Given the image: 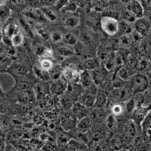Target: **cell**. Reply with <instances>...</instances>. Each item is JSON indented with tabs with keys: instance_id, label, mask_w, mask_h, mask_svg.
<instances>
[{
	"instance_id": "cell-1",
	"label": "cell",
	"mask_w": 151,
	"mask_h": 151,
	"mask_svg": "<svg viewBox=\"0 0 151 151\" xmlns=\"http://www.w3.org/2000/svg\"><path fill=\"white\" fill-rule=\"evenodd\" d=\"M127 88L132 93H141L144 92L148 87L147 77L142 74H134L128 81Z\"/></svg>"
},
{
	"instance_id": "cell-2",
	"label": "cell",
	"mask_w": 151,
	"mask_h": 151,
	"mask_svg": "<svg viewBox=\"0 0 151 151\" xmlns=\"http://www.w3.org/2000/svg\"><path fill=\"white\" fill-rule=\"evenodd\" d=\"M100 23L102 30L108 35H114L118 33L119 22L116 18L105 16L102 18Z\"/></svg>"
},
{
	"instance_id": "cell-3",
	"label": "cell",
	"mask_w": 151,
	"mask_h": 151,
	"mask_svg": "<svg viewBox=\"0 0 151 151\" xmlns=\"http://www.w3.org/2000/svg\"><path fill=\"white\" fill-rule=\"evenodd\" d=\"M90 73L94 84L96 86H100L103 85L107 79L109 71L105 66L100 65L98 68L90 71Z\"/></svg>"
},
{
	"instance_id": "cell-4",
	"label": "cell",
	"mask_w": 151,
	"mask_h": 151,
	"mask_svg": "<svg viewBox=\"0 0 151 151\" xmlns=\"http://www.w3.org/2000/svg\"><path fill=\"white\" fill-rule=\"evenodd\" d=\"M149 113L150 109L148 107L142 105L136 106L132 111V121L136 124L140 125Z\"/></svg>"
},
{
	"instance_id": "cell-5",
	"label": "cell",
	"mask_w": 151,
	"mask_h": 151,
	"mask_svg": "<svg viewBox=\"0 0 151 151\" xmlns=\"http://www.w3.org/2000/svg\"><path fill=\"white\" fill-rule=\"evenodd\" d=\"M68 88V82L63 77L58 80L53 81L49 87V90L54 95H60L66 91Z\"/></svg>"
},
{
	"instance_id": "cell-6",
	"label": "cell",
	"mask_w": 151,
	"mask_h": 151,
	"mask_svg": "<svg viewBox=\"0 0 151 151\" xmlns=\"http://www.w3.org/2000/svg\"><path fill=\"white\" fill-rule=\"evenodd\" d=\"M135 29L142 35H148L151 27V22L147 18L141 17L136 19L134 22Z\"/></svg>"
},
{
	"instance_id": "cell-7",
	"label": "cell",
	"mask_w": 151,
	"mask_h": 151,
	"mask_svg": "<svg viewBox=\"0 0 151 151\" xmlns=\"http://www.w3.org/2000/svg\"><path fill=\"white\" fill-rule=\"evenodd\" d=\"M62 77L70 83H77L80 82V73L74 68L66 67L64 69Z\"/></svg>"
},
{
	"instance_id": "cell-8",
	"label": "cell",
	"mask_w": 151,
	"mask_h": 151,
	"mask_svg": "<svg viewBox=\"0 0 151 151\" xmlns=\"http://www.w3.org/2000/svg\"><path fill=\"white\" fill-rule=\"evenodd\" d=\"M127 8L136 19L141 18L144 15V9L138 0H131L128 3Z\"/></svg>"
},
{
	"instance_id": "cell-9",
	"label": "cell",
	"mask_w": 151,
	"mask_h": 151,
	"mask_svg": "<svg viewBox=\"0 0 151 151\" xmlns=\"http://www.w3.org/2000/svg\"><path fill=\"white\" fill-rule=\"evenodd\" d=\"M72 113L76 119H81L84 117L88 116V108L85 106L82 105L81 103L78 102L75 103L72 106Z\"/></svg>"
},
{
	"instance_id": "cell-10",
	"label": "cell",
	"mask_w": 151,
	"mask_h": 151,
	"mask_svg": "<svg viewBox=\"0 0 151 151\" xmlns=\"http://www.w3.org/2000/svg\"><path fill=\"white\" fill-rule=\"evenodd\" d=\"M95 96L96 95H93L88 92H85L80 96L78 102L81 103L82 105L85 106L88 109L91 108L94 106V105Z\"/></svg>"
},
{
	"instance_id": "cell-11",
	"label": "cell",
	"mask_w": 151,
	"mask_h": 151,
	"mask_svg": "<svg viewBox=\"0 0 151 151\" xmlns=\"http://www.w3.org/2000/svg\"><path fill=\"white\" fill-rule=\"evenodd\" d=\"M131 92L127 87H121L114 88L113 91V96L114 99L121 101H127L129 98V95Z\"/></svg>"
},
{
	"instance_id": "cell-12",
	"label": "cell",
	"mask_w": 151,
	"mask_h": 151,
	"mask_svg": "<svg viewBox=\"0 0 151 151\" xmlns=\"http://www.w3.org/2000/svg\"><path fill=\"white\" fill-rule=\"evenodd\" d=\"M134 31V27L132 23L122 20L119 22L118 33L121 36L129 35Z\"/></svg>"
},
{
	"instance_id": "cell-13",
	"label": "cell",
	"mask_w": 151,
	"mask_h": 151,
	"mask_svg": "<svg viewBox=\"0 0 151 151\" xmlns=\"http://www.w3.org/2000/svg\"><path fill=\"white\" fill-rule=\"evenodd\" d=\"M80 82L82 87L85 88H87L94 84L90 71L87 70H83L80 73Z\"/></svg>"
},
{
	"instance_id": "cell-14",
	"label": "cell",
	"mask_w": 151,
	"mask_h": 151,
	"mask_svg": "<svg viewBox=\"0 0 151 151\" xmlns=\"http://www.w3.org/2000/svg\"><path fill=\"white\" fill-rule=\"evenodd\" d=\"M108 103V96L103 91H98L95 96V102L94 106L95 108H104Z\"/></svg>"
},
{
	"instance_id": "cell-15",
	"label": "cell",
	"mask_w": 151,
	"mask_h": 151,
	"mask_svg": "<svg viewBox=\"0 0 151 151\" xmlns=\"http://www.w3.org/2000/svg\"><path fill=\"white\" fill-rule=\"evenodd\" d=\"M92 119L88 116L79 120L78 123L76 124V127L80 132H86L92 128Z\"/></svg>"
},
{
	"instance_id": "cell-16",
	"label": "cell",
	"mask_w": 151,
	"mask_h": 151,
	"mask_svg": "<svg viewBox=\"0 0 151 151\" xmlns=\"http://www.w3.org/2000/svg\"><path fill=\"white\" fill-rule=\"evenodd\" d=\"M116 73L122 79L125 81H128L134 75L133 69L128 68V67H127L126 66L120 67L118 70H117Z\"/></svg>"
},
{
	"instance_id": "cell-17",
	"label": "cell",
	"mask_w": 151,
	"mask_h": 151,
	"mask_svg": "<svg viewBox=\"0 0 151 151\" xmlns=\"http://www.w3.org/2000/svg\"><path fill=\"white\" fill-rule=\"evenodd\" d=\"M101 65L100 61L98 59L91 58L86 59L82 63L83 70H87V71H92V70L98 68Z\"/></svg>"
},
{
	"instance_id": "cell-18",
	"label": "cell",
	"mask_w": 151,
	"mask_h": 151,
	"mask_svg": "<svg viewBox=\"0 0 151 151\" xmlns=\"http://www.w3.org/2000/svg\"><path fill=\"white\" fill-rule=\"evenodd\" d=\"M104 66L109 71L113 69L116 65V59L115 53H110L106 54L104 57Z\"/></svg>"
},
{
	"instance_id": "cell-19",
	"label": "cell",
	"mask_w": 151,
	"mask_h": 151,
	"mask_svg": "<svg viewBox=\"0 0 151 151\" xmlns=\"http://www.w3.org/2000/svg\"><path fill=\"white\" fill-rule=\"evenodd\" d=\"M62 127L66 131H69L70 130L73 129L76 126L77 123H76V117L73 115L68 116L62 120L61 121Z\"/></svg>"
},
{
	"instance_id": "cell-20",
	"label": "cell",
	"mask_w": 151,
	"mask_h": 151,
	"mask_svg": "<svg viewBox=\"0 0 151 151\" xmlns=\"http://www.w3.org/2000/svg\"><path fill=\"white\" fill-rule=\"evenodd\" d=\"M140 51L144 55H150L151 53V39L142 38L139 43Z\"/></svg>"
},
{
	"instance_id": "cell-21",
	"label": "cell",
	"mask_w": 151,
	"mask_h": 151,
	"mask_svg": "<svg viewBox=\"0 0 151 151\" xmlns=\"http://www.w3.org/2000/svg\"><path fill=\"white\" fill-rule=\"evenodd\" d=\"M63 70L64 69H62V67L60 65H54L52 67L49 71H48V74L49 77L51 78L53 81L55 80H58L60 78H61L62 77V73H63Z\"/></svg>"
},
{
	"instance_id": "cell-22",
	"label": "cell",
	"mask_w": 151,
	"mask_h": 151,
	"mask_svg": "<svg viewBox=\"0 0 151 151\" xmlns=\"http://www.w3.org/2000/svg\"><path fill=\"white\" fill-rule=\"evenodd\" d=\"M140 125L142 126V129L146 132L148 137L151 138V113L148 114L147 117L144 119Z\"/></svg>"
},
{
	"instance_id": "cell-23",
	"label": "cell",
	"mask_w": 151,
	"mask_h": 151,
	"mask_svg": "<svg viewBox=\"0 0 151 151\" xmlns=\"http://www.w3.org/2000/svg\"><path fill=\"white\" fill-rule=\"evenodd\" d=\"M93 118L97 122H100L106 119V113L104 108H96L93 113Z\"/></svg>"
},
{
	"instance_id": "cell-24",
	"label": "cell",
	"mask_w": 151,
	"mask_h": 151,
	"mask_svg": "<svg viewBox=\"0 0 151 151\" xmlns=\"http://www.w3.org/2000/svg\"><path fill=\"white\" fill-rule=\"evenodd\" d=\"M137 59L136 57H135L132 54H128L126 57H125L124 63L125 66L134 69L136 67V63H137Z\"/></svg>"
},
{
	"instance_id": "cell-25",
	"label": "cell",
	"mask_w": 151,
	"mask_h": 151,
	"mask_svg": "<svg viewBox=\"0 0 151 151\" xmlns=\"http://www.w3.org/2000/svg\"><path fill=\"white\" fill-rule=\"evenodd\" d=\"M11 40L13 45L15 47H18L22 45L23 41V36L22 33L20 31H18L16 33L12 35Z\"/></svg>"
},
{
	"instance_id": "cell-26",
	"label": "cell",
	"mask_w": 151,
	"mask_h": 151,
	"mask_svg": "<svg viewBox=\"0 0 151 151\" xmlns=\"http://www.w3.org/2000/svg\"><path fill=\"white\" fill-rule=\"evenodd\" d=\"M126 84V81L122 79L116 73L114 75L113 80H112V85L114 88H118L124 87Z\"/></svg>"
},
{
	"instance_id": "cell-27",
	"label": "cell",
	"mask_w": 151,
	"mask_h": 151,
	"mask_svg": "<svg viewBox=\"0 0 151 151\" xmlns=\"http://www.w3.org/2000/svg\"><path fill=\"white\" fill-rule=\"evenodd\" d=\"M68 147L72 150H84L86 148V146L84 144H82V143L78 142L76 140H70L68 142Z\"/></svg>"
},
{
	"instance_id": "cell-28",
	"label": "cell",
	"mask_w": 151,
	"mask_h": 151,
	"mask_svg": "<svg viewBox=\"0 0 151 151\" xmlns=\"http://www.w3.org/2000/svg\"><path fill=\"white\" fill-rule=\"evenodd\" d=\"M148 63H149V61L145 58H141L140 59H138L135 69L139 70V71H144L146 68L147 67Z\"/></svg>"
},
{
	"instance_id": "cell-29",
	"label": "cell",
	"mask_w": 151,
	"mask_h": 151,
	"mask_svg": "<svg viewBox=\"0 0 151 151\" xmlns=\"http://www.w3.org/2000/svg\"><path fill=\"white\" fill-rule=\"evenodd\" d=\"M54 66L53 62L49 59H44L41 61V68L46 71H48Z\"/></svg>"
},
{
	"instance_id": "cell-30",
	"label": "cell",
	"mask_w": 151,
	"mask_h": 151,
	"mask_svg": "<svg viewBox=\"0 0 151 151\" xmlns=\"http://www.w3.org/2000/svg\"><path fill=\"white\" fill-rule=\"evenodd\" d=\"M58 52L60 55H61L62 57H70L74 55V51H73L72 49H70V48L66 47L59 48Z\"/></svg>"
},
{
	"instance_id": "cell-31",
	"label": "cell",
	"mask_w": 151,
	"mask_h": 151,
	"mask_svg": "<svg viewBox=\"0 0 151 151\" xmlns=\"http://www.w3.org/2000/svg\"><path fill=\"white\" fill-rule=\"evenodd\" d=\"M112 113H113V115H121V114L123 113V106L119 103L114 104V105H113V106H112Z\"/></svg>"
},
{
	"instance_id": "cell-32",
	"label": "cell",
	"mask_w": 151,
	"mask_h": 151,
	"mask_svg": "<svg viewBox=\"0 0 151 151\" xmlns=\"http://www.w3.org/2000/svg\"><path fill=\"white\" fill-rule=\"evenodd\" d=\"M126 132L130 136H134L136 132V129H135V123L133 121H130L126 125Z\"/></svg>"
},
{
	"instance_id": "cell-33",
	"label": "cell",
	"mask_w": 151,
	"mask_h": 151,
	"mask_svg": "<svg viewBox=\"0 0 151 151\" xmlns=\"http://www.w3.org/2000/svg\"><path fill=\"white\" fill-rule=\"evenodd\" d=\"M136 107V103H135V101L132 99H128L126 103V105H125V108H126V111H128V113H132L135 108Z\"/></svg>"
},
{
	"instance_id": "cell-34",
	"label": "cell",
	"mask_w": 151,
	"mask_h": 151,
	"mask_svg": "<svg viewBox=\"0 0 151 151\" xmlns=\"http://www.w3.org/2000/svg\"><path fill=\"white\" fill-rule=\"evenodd\" d=\"M92 137L94 140L99 141V140H102L104 137V132L100 129H95L94 131H92Z\"/></svg>"
},
{
	"instance_id": "cell-35",
	"label": "cell",
	"mask_w": 151,
	"mask_h": 151,
	"mask_svg": "<svg viewBox=\"0 0 151 151\" xmlns=\"http://www.w3.org/2000/svg\"><path fill=\"white\" fill-rule=\"evenodd\" d=\"M64 41L65 43L68 44V45H73L76 43V37L74 35L69 33V34H67L66 36H65Z\"/></svg>"
},
{
	"instance_id": "cell-36",
	"label": "cell",
	"mask_w": 151,
	"mask_h": 151,
	"mask_svg": "<svg viewBox=\"0 0 151 151\" xmlns=\"http://www.w3.org/2000/svg\"><path fill=\"white\" fill-rule=\"evenodd\" d=\"M106 124H107L108 128L109 127H110V128L113 127V126L114 124V119L113 117V115L108 116V117H106Z\"/></svg>"
},
{
	"instance_id": "cell-37",
	"label": "cell",
	"mask_w": 151,
	"mask_h": 151,
	"mask_svg": "<svg viewBox=\"0 0 151 151\" xmlns=\"http://www.w3.org/2000/svg\"><path fill=\"white\" fill-rule=\"evenodd\" d=\"M15 72L17 73H25L26 71V69L22 65H15Z\"/></svg>"
},
{
	"instance_id": "cell-38",
	"label": "cell",
	"mask_w": 151,
	"mask_h": 151,
	"mask_svg": "<svg viewBox=\"0 0 151 151\" xmlns=\"http://www.w3.org/2000/svg\"><path fill=\"white\" fill-rule=\"evenodd\" d=\"M76 19H74V18H70V19H67L66 22L67 25L69 26V27H73L74 25L76 24Z\"/></svg>"
},
{
	"instance_id": "cell-39",
	"label": "cell",
	"mask_w": 151,
	"mask_h": 151,
	"mask_svg": "<svg viewBox=\"0 0 151 151\" xmlns=\"http://www.w3.org/2000/svg\"><path fill=\"white\" fill-rule=\"evenodd\" d=\"M145 72H146V74L147 75L146 76L147 77V78H149V79H151V62H150L149 63H148V66L146 69L144 70Z\"/></svg>"
},
{
	"instance_id": "cell-40",
	"label": "cell",
	"mask_w": 151,
	"mask_h": 151,
	"mask_svg": "<svg viewBox=\"0 0 151 151\" xmlns=\"http://www.w3.org/2000/svg\"><path fill=\"white\" fill-rule=\"evenodd\" d=\"M6 148V143L4 140L0 139V150H4Z\"/></svg>"
},
{
	"instance_id": "cell-41",
	"label": "cell",
	"mask_w": 151,
	"mask_h": 151,
	"mask_svg": "<svg viewBox=\"0 0 151 151\" xmlns=\"http://www.w3.org/2000/svg\"><path fill=\"white\" fill-rule=\"evenodd\" d=\"M49 144H50V143H47V145L44 146L43 148L44 150H52L53 148H54L53 145H49Z\"/></svg>"
},
{
	"instance_id": "cell-42",
	"label": "cell",
	"mask_w": 151,
	"mask_h": 151,
	"mask_svg": "<svg viewBox=\"0 0 151 151\" xmlns=\"http://www.w3.org/2000/svg\"><path fill=\"white\" fill-rule=\"evenodd\" d=\"M54 38V40H60L61 39V36H60V34H58V33H55V34L54 35V37H53Z\"/></svg>"
},
{
	"instance_id": "cell-43",
	"label": "cell",
	"mask_w": 151,
	"mask_h": 151,
	"mask_svg": "<svg viewBox=\"0 0 151 151\" xmlns=\"http://www.w3.org/2000/svg\"><path fill=\"white\" fill-rule=\"evenodd\" d=\"M148 37L151 39V27H150L149 32H148Z\"/></svg>"
},
{
	"instance_id": "cell-44",
	"label": "cell",
	"mask_w": 151,
	"mask_h": 151,
	"mask_svg": "<svg viewBox=\"0 0 151 151\" xmlns=\"http://www.w3.org/2000/svg\"><path fill=\"white\" fill-rule=\"evenodd\" d=\"M2 95H3V92H2L1 88H0V96H2Z\"/></svg>"
},
{
	"instance_id": "cell-45",
	"label": "cell",
	"mask_w": 151,
	"mask_h": 151,
	"mask_svg": "<svg viewBox=\"0 0 151 151\" xmlns=\"http://www.w3.org/2000/svg\"><path fill=\"white\" fill-rule=\"evenodd\" d=\"M0 1H6V0H0Z\"/></svg>"
},
{
	"instance_id": "cell-46",
	"label": "cell",
	"mask_w": 151,
	"mask_h": 151,
	"mask_svg": "<svg viewBox=\"0 0 151 151\" xmlns=\"http://www.w3.org/2000/svg\"><path fill=\"white\" fill-rule=\"evenodd\" d=\"M150 62H151V53H150Z\"/></svg>"
}]
</instances>
